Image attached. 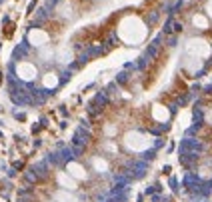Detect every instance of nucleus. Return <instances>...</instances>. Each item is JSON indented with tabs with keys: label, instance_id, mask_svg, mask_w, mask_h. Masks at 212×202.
Listing matches in <instances>:
<instances>
[{
	"label": "nucleus",
	"instance_id": "nucleus-1",
	"mask_svg": "<svg viewBox=\"0 0 212 202\" xmlns=\"http://www.w3.org/2000/svg\"><path fill=\"white\" fill-rule=\"evenodd\" d=\"M202 150H204V144L196 138H184L180 142V154H182V162H188V160H194L198 158Z\"/></svg>",
	"mask_w": 212,
	"mask_h": 202
},
{
	"label": "nucleus",
	"instance_id": "nucleus-2",
	"mask_svg": "<svg viewBox=\"0 0 212 202\" xmlns=\"http://www.w3.org/2000/svg\"><path fill=\"white\" fill-rule=\"evenodd\" d=\"M128 170H130V172H128L130 178H142L146 174V170H148V164L142 162V160H140V162H132V164L128 166Z\"/></svg>",
	"mask_w": 212,
	"mask_h": 202
},
{
	"label": "nucleus",
	"instance_id": "nucleus-3",
	"mask_svg": "<svg viewBox=\"0 0 212 202\" xmlns=\"http://www.w3.org/2000/svg\"><path fill=\"white\" fill-rule=\"evenodd\" d=\"M88 140H90V132H88V128L80 126L78 130L74 132V138H72V142H74L76 146H86V144H88Z\"/></svg>",
	"mask_w": 212,
	"mask_h": 202
},
{
	"label": "nucleus",
	"instance_id": "nucleus-4",
	"mask_svg": "<svg viewBox=\"0 0 212 202\" xmlns=\"http://www.w3.org/2000/svg\"><path fill=\"white\" fill-rule=\"evenodd\" d=\"M200 178L196 176V174H186L184 176V186H188V188H192V190H198L200 188Z\"/></svg>",
	"mask_w": 212,
	"mask_h": 202
},
{
	"label": "nucleus",
	"instance_id": "nucleus-5",
	"mask_svg": "<svg viewBox=\"0 0 212 202\" xmlns=\"http://www.w3.org/2000/svg\"><path fill=\"white\" fill-rule=\"evenodd\" d=\"M26 52H28V42L22 40L20 44L14 48V52H12V60H18V58H24L26 56Z\"/></svg>",
	"mask_w": 212,
	"mask_h": 202
},
{
	"label": "nucleus",
	"instance_id": "nucleus-6",
	"mask_svg": "<svg viewBox=\"0 0 212 202\" xmlns=\"http://www.w3.org/2000/svg\"><path fill=\"white\" fill-rule=\"evenodd\" d=\"M34 170H36L38 178H44L46 174H48V164H46V162H38V164L34 166Z\"/></svg>",
	"mask_w": 212,
	"mask_h": 202
},
{
	"label": "nucleus",
	"instance_id": "nucleus-7",
	"mask_svg": "<svg viewBox=\"0 0 212 202\" xmlns=\"http://www.w3.org/2000/svg\"><path fill=\"white\" fill-rule=\"evenodd\" d=\"M72 158H74V152L66 148V150H62V152H60V158H58V160H60V164H66V162L72 160Z\"/></svg>",
	"mask_w": 212,
	"mask_h": 202
},
{
	"label": "nucleus",
	"instance_id": "nucleus-8",
	"mask_svg": "<svg viewBox=\"0 0 212 202\" xmlns=\"http://www.w3.org/2000/svg\"><path fill=\"white\" fill-rule=\"evenodd\" d=\"M128 80H130V74L124 70V72H120V74L116 76V84H124V82H128Z\"/></svg>",
	"mask_w": 212,
	"mask_h": 202
},
{
	"label": "nucleus",
	"instance_id": "nucleus-9",
	"mask_svg": "<svg viewBox=\"0 0 212 202\" xmlns=\"http://www.w3.org/2000/svg\"><path fill=\"white\" fill-rule=\"evenodd\" d=\"M70 78H72V70H64V72H62V76H60V86H64Z\"/></svg>",
	"mask_w": 212,
	"mask_h": 202
},
{
	"label": "nucleus",
	"instance_id": "nucleus-10",
	"mask_svg": "<svg viewBox=\"0 0 212 202\" xmlns=\"http://www.w3.org/2000/svg\"><path fill=\"white\" fill-rule=\"evenodd\" d=\"M26 180H28V182H36V180H38V174H36V170H28V172H26Z\"/></svg>",
	"mask_w": 212,
	"mask_h": 202
},
{
	"label": "nucleus",
	"instance_id": "nucleus-11",
	"mask_svg": "<svg viewBox=\"0 0 212 202\" xmlns=\"http://www.w3.org/2000/svg\"><path fill=\"white\" fill-rule=\"evenodd\" d=\"M172 24H174V20H172V16L166 20V24H164V34H170L172 32Z\"/></svg>",
	"mask_w": 212,
	"mask_h": 202
},
{
	"label": "nucleus",
	"instance_id": "nucleus-12",
	"mask_svg": "<svg viewBox=\"0 0 212 202\" xmlns=\"http://www.w3.org/2000/svg\"><path fill=\"white\" fill-rule=\"evenodd\" d=\"M166 44H168V46H176V44H178V38H176V36H168Z\"/></svg>",
	"mask_w": 212,
	"mask_h": 202
},
{
	"label": "nucleus",
	"instance_id": "nucleus-13",
	"mask_svg": "<svg viewBox=\"0 0 212 202\" xmlns=\"http://www.w3.org/2000/svg\"><path fill=\"white\" fill-rule=\"evenodd\" d=\"M142 158H144V160H152V158H154V150H148V152H144V154H142Z\"/></svg>",
	"mask_w": 212,
	"mask_h": 202
},
{
	"label": "nucleus",
	"instance_id": "nucleus-14",
	"mask_svg": "<svg viewBox=\"0 0 212 202\" xmlns=\"http://www.w3.org/2000/svg\"><path fill=\"white\" fill-rule=\"evenodd\" d=\"M156 18H158V14L154 12V14H150V16H148V22H152V24H154V22H156Z\"/></svg>",
	"mask_w": 212,
	"mask_h": 202
},
{
	"label": "nucleus",
	"instance_id": "nucleus-15",
	"mask_svg": "<svg viewBox=\"0 0 212 202\" xmlns=\"http://www.w3.org/2000/svg\"><path fill=\"white\" fill-rule=\"evenodd\" d=\"M2 2H4V0H0V4H2Z\"/></svg>",
	"mask_w": 212,
	"mask_h": 202
}]
</instances>
